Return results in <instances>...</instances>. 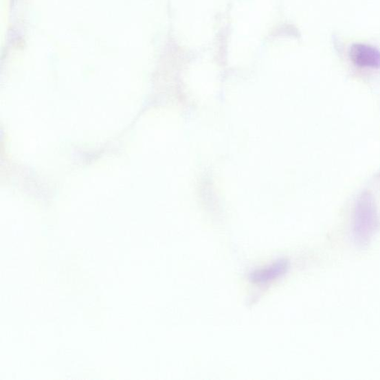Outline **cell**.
Returning a JSON list of instances; mask_svg holds the SVG:
<instances>
[{
  "label": "cell",
  "mask_w": 380,
  "mask_h": 380,
  "mask_svg": "<svg viewBox=\"0 0 380 380\" xmlns=\"http://www.w3.org/2000/svg\"><path fill=\"white\" fill-rule=\"evenodd\" d=\"M348 54L350 60L359 68H380V51L373 45L355 43L350 46Z\"/></svg>",
  "instance_id": "obj_1"
}]
</instances>
